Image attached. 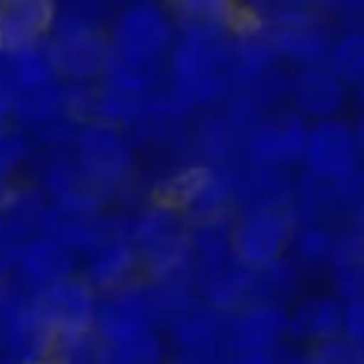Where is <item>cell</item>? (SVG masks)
<instances>
[{"label":"cell","instance_id":"34","mask_svg":"<svg viewBox=\"0 0 364 364\" xmlns=\"http://www.w3.org/2000/svg\"><path fill=\"white\" fill-rule=\"evenodd\" d=\"M279 364H311L306 355H300V358H289L287 362H279Z\"/></svg>","mask_w":364,"mask_h":364},{"label":"cell","instance_id":"6","mask_svg":"<svg viewBox=\"0 0 364 364\" xmlns=\"http://www.w3.org/2000/svg\"><path fill=\"white\" fill-rule=\"evenodd\" d=\"M37 309L56 341H75L95 332L99 300L95 287L80 277H69L37 291Z\"/></svg>","mask_w":364,"mask_h":364},{"label":"cell","instance_id":"17","mask_svg":"<svg viewBox=\"0 0 364 364\" xmlns=\"http://www.w3.org/2000/svg\"><path fill=\"white\" fill-rule=\"evenodd\" d=\"M56 9L52 3L24 0L0 3V52L16 54L35 46L54 28Z\"/></svg>","mask_w":364,"mask_h":364},{"label":"cell","instance_id":"8","mask_svg":"<svg viewBox=\"0 0 364 364\" xmlns=\"http://www.w3.org/2000/svg\"><path fill=\"white\" fill-rule=\"evenodd\" d=\"M309 122L296 112H281L259 118L242 139L249 165L287 169L302 161Z\"/></svg>","mask_w":364,"mask_h":364},{"label":"cell","instance_id":"37","mask_svg":"<svg viewBox=\"0 0 364 364\" xmlns=\"http://www.w3.org/2000/svg\"><path fill=\"white\" fill-rule=\"evenodd\" d=\"M0 343H3V341H0Z\"/></svg>","mask_w":364,"mask_h":364},{"label":"cell","instance_id":"33","mask_svg":"<svg viewBox=\"0 0 364 364\" xmlns=\"http://www.w3.org/2000/svg\"><path fill=\"white\" fill-rule=\"evenodd\" d=\"M355 135H358V144H360V152L364 156V118L360 120V124L355 127Z\"/></svg>","mask_w":364,"mask_h":364},{"label":"cell","instance_id":"27","mask_svg":"<svg viewBox=\"0 0 364 364\" xmlns=\"http://www.w3.org/2000/svg\"><path fill=\"white\" fill-rule=\"evenodd\" d=\"M347 264H364V202L347 215L343 230L336 234V249L330 268Z\"/></svg>","mask_w":364,"mask_h":364},{"label":"cell","instance_id":"31","mask_svg":"<svg viewBox=\"0 0 364 364\" xmlns=\"http://www.w3.org/2000/svg\"><path fill=\"white\" fill-rule=\"evenodd\" d=\"M16 109V101H14V95L0 84V131H3V127L7 124V120L11 118Z\"/></svg>","mask_w":364,"mask_h":364},{"label":"cell","instance_id":"20","mask_svg":"<svg viewBox=\"0 0 364 364\" xmlns=\"http://www.w3.org/2000/svg\"><path fill=\"white\" fill-rule=\"evenodd\" d=\"M43 236L60 242L69 251L90 253L103 238L109 236L107 223L99 217V213L84 210H67L54 206L52 210H43Z\"/></svg>","mask_w":364,"mask_h":364},{"label":"cell","instance_id":"22","mask_svg":"<svg viewBox=\"0 0 364 364\" xmlns=\"http://www.w3.org/2000/svg\"><path fill=\"white\" fill-rule=\"evenodd\" d=\"M18 268L41 291L54 283L73 277L75 253L48 236H39L26 242Z\"/></svg>","mask_w":364,"mask_h":364},{"label":"cell","instance_id":"35","mask_svg":"<svg viewBox=\"0 0 364 364\" xmlns=\"http://www.w3.org/2000/svg\"><path fill=\"white\" fill-rule=\"evenodd\" d=\"M358 101H360V105L364 107V80L358 84Z\"/></svg>","mask_w":364,"mask_h":364},{"label":"cell","instance_id":"1","mask_svg":"<svg viewBox=\"0 0 364 364\" xmlns=\"http://www.w3.org/2000/svg\"><path fill=\"white\" fill-rule=\"evenodd\" d=\"M141 268L150 279L196 272L191 251V221L176 206L156 202L146 208L129 230Z\"/></svg>","mask_w":364,"mask_h":364},{"label":"cell","instance_id":"13","mask_svg":"<svg viewBox=\"0 0 364 364\" xmlns=\"http://www.w3.org/2000/svg\"><path fill=\"white\" fill-rule=\"evenodd\" d=\"M225 313L210 304H193L169 321V336L185 360L204 364L206 358L225 353Z\"/></svg>","mask_w":364,"mask_h":364},{"label":"cell","instance_id":"4","mask_svg":"<svg viewBox=\"0 0 364 364\" xmlns=\"http://www.w3.org/2000/svg\"><path fill=\"white\" fill-rule=\"evenodd\" d=\"M75 161L84 173L105 193L127 180L133 167V150L120 127L95 120L80 129L75 137Z\"/></svg>","mask_w":364,"mask_h":364},{"label":"cell","instance_id":"36","mask_svg":"<svg viewBox=\"0 0 364 364\" xmlns=\"http://www.w3.org/2000/svg\"><path fill=\"white\" fill-rule=\"evenodd\" d=\"M176 364H198V362H191V360H180V362H176Z\"/></svg>","mask_w":364,"mask_h":364},{"label":"cell","instance_id":"28","mask_svg":"<svg viewBox=\"0 0 364 364\" xmlns=\"http://www.w3.org/2000/svg\"><path fill=\"white\" fill-rule=\"evenodd\" d=\"M306 358L311 364H364V351L343 334L313 345Z\"/></svg>","mask_w":364,"mask_h":364},{"label":"cell","instance_id":"10","mask_svg":"<svg viewBox=\"0 0 364 364\" xmlns=\"http://www.w3.org/2000/svg\"><path fill=\"white\" fill-rule=\"evenodd\" d=\"M161 319L150 285H127L99 300L95 334L99 341H122L154 332Z\"/></svg>","mask_w":364,"mask_h":364},{"label":"cell","instance_id":"7","mask_svg":"<svg viewBox=\"0 0 364 364\" xmlns=\"http://www.w3.org/2000/svg\"><path fill=\"white\" fill-rule=\"evenodd\" d=\"M360 159L355 127L338 118L309 124L302 154L306 173L326 182H338L360 171Z\"/></svg>","mask_w":364,"mask_h":364},{"label":"cell","instance_id":"25","mask_svg":"<svg viewBox=\"0 0 364 364\" xmlns=\"http://www.w3.org/2000/svg\"><path fill=\"white\" fill-rule=\"evenodd\" d=\"M336 234L338 232L321 223L296 225L291 247L298 262L309 266H323V264L330 266L336 249Z\"/></svg>","mask_w":364,"mask_h":364},{"label":"cell","instance_id":"5","mask_svg":"<svg viewBox=\"0 0 364 364\" xmlns=\"http://www.w3.org/2000/svg\"><path fill=\"white\" fill-rule=\"evenodd\" d=\"M296 221L289 210H262L242 215L234 223V257L249 270H266L283 259L291 247Z\"/></svg>","mask_w":364,"mask_h":364},{"label":"cell","instance_id":"16","mask_svg":"<svg viewBox=\"0 0 364 364\" xmlns=\"http://www.w3.org/2000/svg\"><path fill=\"white\" fill-rule=\"evenodd\" d=\"M139 268L141 262L129 232H109V236L86 255V281L105 294L133 285Z\"/></svg>","mask_w":364,"mask_h":364},{"label":"cell","instance_id":"29","mask_svg":"<svg viewBox=\"0 0 364 364\" xmlns=\"http://www.w3.org/2000/svg\"><path fill=\"white\" fill-rule=\"evenodd\" d=\"M343 336L364 351V296L345 302Z\"/></svg>","mask_w":364,"mask_h":364},{"label":"cell","instance_id":"9","mask_svg":"<svg viewBox=\"0 0 364 364\" xmlns=\"http://www.w3.org/2000/svg\"><path fill=\"white\" fill-rule=\"evenodd\" d=\"M54 41L50 46L58 73L73 80H90L105 73L109 65V41L86 20L65 18L54 24Z\"/></svg>","mask_w":364,"mask_h":364},{"label":"cell","instance_id":"23","mask_svg":"<svg viewBox=\"0 0 364 364\" xmlns=\"http://www.w3.org/2000/svg\"><path fill=\"white\" fill-rule=\"evenodd\" d=\"M95 364H167V351L156 332L122 341H97Z\"/></svg>","mask_w":364,"mask_h":364},{"label":"cell","instance_id":"19","mask_svg":"<svg viewBox=\"0 0 364 364\" xmlns=\"http://www.w3.org/2000/svg\"><path fill=\"white\" fill-rule=\"evenodd\" d=\"M343 317L345 302L341 298L328 294L306 296L289 311L287 336L309 343L311 347L319 345L343 334Z\"/></svg>","mask_w":364,"mask_h":364},{"label":"cell","instance_id":"15","mask_svg":"<svg viewBox=\"0 0 364 364\" xmlns=\"http://www.w3.org/2000/svg\"><path fill=\"white\" fill-rule=\"evenodd\" d=\"M289 97L298 116L311 122L332 120L347 101L345 84L328 65L300 67L291 75Z\"/></svg>","mask_w":364,"mask_h":364},{"label":"cell","instance_id":"3","mask_svg":"<svg viewBox=\"0 0 364 364\" xmlns=\"http://www.w3.org/2000/svg\"><path fill=\"white\" fill-rule=\"evenodd\" d=\"M236 171L225 165H198L178 173L163 202L176 206L191 223L225 217L234 206Z\"/></svg>","mask_w":364,"mask_h":364},{"label":"cell","instance_id":"18","mask_svg":"<svg viewBox=\"0 0 364 364\" xmlns=\"http://www.w3.org/2000/svg\"><path fill=\"white\" fill-rule=\"evenodd\" d=\"M296 200V182L285 173V169L255 167L236 176L234 206L249 213L262 210H291Z\"/></svg>","mask_w":364,"mask_h":364},{"label":"cell","instance_id":"30","mask_svg":"<svg viewBox=\"0 0 364 364\" xmlns=\"http://www.w3.org/2000/svg\"><path fill=\"white\" fill-rule=\"evenodd\" d=\"M20 156H22L20 139L0 135V178H3L7 171H11V167H16Z\"/></svg>","mask_w":364,"mask_h":364},{"label":"cell","instance_id":"26","mask_svg":"<svg viewBox=\"0 0 364 364\" xmlns=\"http://www.w3.org/2000/svg\"><path fill=\"white\" fill-rule=\"evenodd\" d=\"M326 65L345 86H358L364 80V33H349L334 41Z\"/></svg>","mask_w":364,"mask_h":364},{"label":"cell","instance_id":"32","mask_svg":"<svg viewBox=\"0 0 364 364\" xmlns=\"http://www.w3.org/2000/svg\"><path fill=\"white\" fill-rule=\"evenodd\" d=\"M221 364H279L272 353H259V355H230Z\"/></svg>","mask_w":364,"mask_h":364},{"label":"cell","instance_id":"2","mask_svg":"<svg viewBox=\"0 0 364 364\" xmlns=\"http://www.w3.org/2000/svg\"><path fill=\"white\" fill-rule=\"evenodd\" d=\"M176 43L171 16L156 5H133L114 24L112 60L159 71Z\"/></svg>","mask_w":364,"mask_h":364},{"label":"cell","instance_id":"21","mask_svg":"<svg viewBox=\"0 0 364 364\" xmlns=\"http://www.w3.org/2000/svg\"><path fill=\"white\" fill-rule=\"evenodd\" d=\"M206 304L232 315L257 302V272L245 268L236 259L219 272L200 281Z\"/></svg>","mask_w":364,"mask_h":364},{"label":"cell","instance_id":"12","mask_svg":"<svg viewBox=\"0 0 364 364\" xmlns=\"http://www.w3.org/2000/svg\"><path fill=\"white\" fill-rule=\"evenodd\" d=\"M0 341L24 364H39L56 343V336L39 315L37 298H0Z\"/></svg>","mask_w":364,"mask_h":364},{"label":"cell","instance_id":"11","mask_svg":"<svg viewBox=\"0 0 364 364\" xmlns=\"http://www.w3.org/2000/svg\"><path fill=\"white\" fill-rule=\"evenodd\" d=\"M289 311L279 304L255 302L232 315L225 326V355H259L287 336Z\"/></svg>","mask_w":364,"mask_h":364},{"label":"cell","instance_id":"24","mask_svg":"<svg viewBox=\"0 0 364 364\" xmlns=\"http://www.w3.org/2000/svg\"><path fill=\"white\" fill-rule=\"evenodd\" d=\"M11 75L24 92L43 90L56 84L58 67L54 63L52 50H43L41 46L9 54Z\"/></svg>","mask_w":364,"mask_h":364},{"label":"cell","instance_id":"14","mask_svg":"<svg viewBox=\"0 0 364 364\" xmlns=\"http://www.w3.org/2000/svg\"><path fill=\"white\" fill-rule=\"evenodd\" d=\"M268 33L274 39L279 56L296 63L298 69L328 63L332 41L313 16L300 14L296 9L274 16Z\"/></svg>","mask_w":364,"mask_h":364}]
</instances>
